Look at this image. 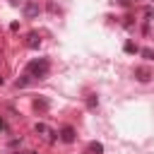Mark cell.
Wrapping results in <instances>:
<instances>
[{"label":"cell","mask_w":154,"mask_h":154,"mask_svg":"<svg viewBox=\"0 0 154 154\" xmlns=\"http://www.w3.org/2000/svg\"><path fill=\"white\" fill-rule=\"evenodd\" d=\"M36 132H48V128H46L43 123H38V125H36Z\"/></svg>","instance_id":"8"},{"label":"cell","mask_w":154,"mask_h":154,"mask_svg":"<svg viewBox=\"0 0 154 154\" xmlns=\"http://www.w3.org/2000/svg\"><path fill=\"white\" fill-rule=\"evenodd\" d=\"M38 43H41V38H38L36 34H31V36H29V46H31V48H36Z\"/></svg>","instance_id":"6"},{"label":"cell","mask_w":154,"mask_h":154,"mask_svg":"<svg viewBox=\"0 0 154 154\" xmlns=\"http://www.w3.org/2000/svg\"><path fill=\"white\" fill-rule=\"evenodd\" d=\"M135 77H137L140 82H147L152 75H149V70H147V67H137V70H135Z\"/></svg>","instance_id":"4"},{"label":"cell","mask_w":154,"mask_h":154,"mask_svg":"<svg viewBox=\"0 0 154 154\" xmlns=\"http://www.w3.org/2000/svg\"><path fill=\"white\" fill-rule=\"evenodd\" d=\"M2 128H5V123H2V118H0V130H2Z\"/></svg>","instance_id":"10"},{"label":"cell","mask_w":154,"mask_h":154,"mask_svg":"<svg viewBox=\"0 0 154 154\" xmlns=\"http://www.w3.org/2000/svg\"><path fill=\"white\" fill-rule=\"evenodd\" d=\"M125 51H128V53H135V51H137V48H135V46H132V43H125Z\"/></svg>","instance_id":"9"},{"label":"cell","mask_w":154,"mask_h":154,"mask_svg":"<svg viewBox=\"0 0 154 154\" xmlns=\"http://www.w3.org/2000/svg\"><path fill=\"white\" fill-rule=\"evenodd\" d=\"M10 2H12V5H17V2H19V0H10Z\"/></svg>","instance_id":"11"},{"label":"cell","mask_w":154,"mask_h":154,"mask_svg":"<svg viewBox=\"0 0 154 154\" xmlns=\"http://www.w3.org/2000/svg\"><path fill=\"white\" fill-rule=\"evenodd\" d=\"M36 12H38V5H36V2H26V5H24V14H26V17H34Z\"/></svg>","instance_id":"5"},{"label":"cell","mask_w":154,"mask_h":154,"mask_svg":"<svg viewBox=\"0 0 154 154\" xmlns=\"http://www.w3.org/2000/svg\"><path fill=\"white\" fill-rule=\"evenodd\" d=\"M60 140H63V142H72V140H75V128L65 125V128L60 130Z\"/></svg>","instance_id":"2"},{"label":"cell","mask_w":154,"mask_h":154,"mask_svg":"<svg viewBox=\"0 0 154 154\" xmlns=\"http://www.w3.org/2000/svg\"><path fill=\"white\" fill-rule=\"evenodd\" d=\"M101 152H103L101 142H89V144H87V149H84V154H101Z\"/></svg>","instance_id":"3"},{"label":"cell","mask_w":154,"mask_h":154,"mask_svg":"<svg viewBox=\"0 0 154 154\" xmlns=\"http://www.w3.org/2000/svg\"><path fill=\"white\" fill-rule=\"evenodd\" d=\"M48 67H51V63L46 60V58H38V60H34V63H29L26 65V77H46L48 75Z\"/></svg>","instance_id":"1"},{"label":"cell","mask_w":154,"mask_h":154,"mask_svg":"<svg viewBox=\"0 0 154 154\" xmlns=\"http://www.w3.org/2000/svg\"><path fill=\"white\" fill-rule=\"evenodd\" d=\"M142 55H144L147 60H154V51H149V48H144V51H142Z\"/></svg>","instance_id":"7"}]
</instances>
